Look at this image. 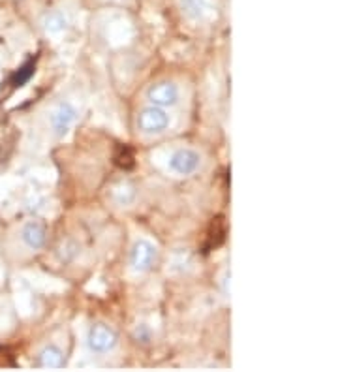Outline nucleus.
<instances>
[{
	"label": "nucleus",
	"mask_w": 338,
	"mask_h": 372,
	"mask_svg": "<svg viewBox=\"0 0 338 372\" xmlns=\"http://www.w3.org/2000/svg\"><path fill=\"white\" fill-rule=\"evenodd\" d=\"M66 363V354L59 344H45L38 354V365L42 368H62Z\"/></svg>",
	"instance_id": "obj_9"
},
{
	"label": "nucleus",
	"mask_w": 338,
	"mask_h": 372,
	"mask_svg": "<svg viewBox=\"0 0 338 372\" xmlns=\"http://www.w3.org/2000/svg\"><path fill=\"white\" fill-rule=\"evenodd\" d=\"M42 28H44V33L47 36H51V38L62 36L70 28V17H68V13L64 10L45 11L44 17H42Z\"/></svg>",
	"instance_id": "obj_8"
},
{
	"label": "nucleus",
	"mask_w": 338,
	"mask_h": 372,
	"mask_svg": "<svg viewBox=\"0 0 338 372\" xmlns=\"http://www.w3.org/2000/svg\"><path fill=\"white\" fill-rule=\"evenodd\" d=\"M119 334L107 324H93L87 331V348L96 356H105L117 348Z\"/></svg>",
	"instance_id": "obj_4"
},
{
	"label": "nucleus",
	"mask_w": 338,
	"mask_h": 372,
	"mask_svg": "<svg viewBox=\"0 0 338 372\" xmlns=\"http://www.w3.org/2000/svg\"><path fill=\"white\" fill-rule=\"evenodd\" d=\"M19 239L21 244L30 252H38L47 243V230L42 222L28 220L25 222L19 230Z\"/></svg>",
	"instance_id": "obj_7"
},
{
	"label": "nucleus",
	"mask_w": 338,
	"mask_h": 372,
	"mask_svg": "<svg viewBox=\"0 0 338 372\" xmlns=\"http://www.w3.org/2000/svg\"><path fill=\"white\" fill-rule=\"evenodd\" d=\"M231 273H229V271H226L224 273V276H222V286H224V297L226 299H228L229 297V284H231Z\"/></svg>",
	"instance_id": "obj_12"
},
{
	"label": "nucleus",
	"mask_w": 338,
	"mask_h": 372,
	"mask_svg": "<svg viewBox=\"0 0 338 372\" xmlns=\"http://www.w3.org/2000/svg\"><path fill=\"white\" fill-rule=\"evenodd\" d=\"M145 98H147V102L151 106L171 109L179 103L180 89L173 81H158L148 86L147 92H145Z\"/></svg>",
	"instance_id": "obj_6"
},
{
	"label": "nucleus",
	"mask_w": 338,
	"mask_h": 372,
	"mask_svg": "<svg viewBox=\"0 0 338 372\" xmlns=\"http://www.w3.org/2000/svg\"><path fill=\"white\" fill-rule=\"evenodd\" d=\"M179 6L182 16L194 23L205 21L209 17V11H211L209 0H179Z\"/></svg>",
	"instance_id": "obj_10"
},
{
	"label": "nucleus",
	"mask_w": 338,
	"mask_h": 372,
	"mask_svg": "<svg viewBox=\"0 0 338 372\" xmlns=\"http://www.w3.org/2000/svg\"><path fill=\"white\" fill-rule=\"evenodd\" d=\"M136 126L145 135H160L171 126V115L168 113V109L148 103L147 108H143L137 113Z\"/></svg>",
	"instance_id": "obj_1"
},
{
	"label": "nucleus",
	"mask_w": 338,
	"mask_h": 372,
	"mask_svg": "<svg viewBox=\"0 0 338 372\" xmlns=\"http://www.w3.org/2000/svg\"><path fill=\"white\" fill-rule=\"evenodd\" d=\"M115 200L119 205H130L132 201L136 200V188L130 184H120L119 188L115 190Z\"/></svg>",
	"instance_id": "obj_11"
},
{
	"label": "nucleus",
	"mask_w": 338,
	"mask_h": 372,
	"mask_svg": "<svg viewBox=\"0 0 338 372\" xmlns=\"http://www.w3.org/2000/svg\"><path fill=\"white\" fill-rule=\"evenodd\" d=\"M203 157L199 151L192 147H180L175 149L168 158V169L177 177H190L202 167Z\"/></svg>",
	"instance_id": "obj_2"
},
{
	"label": "nucleus",
	"mask_w": 338,
	"mask_h": 372,
	"mask_svg": "<svg viewBox=\"0 0 338 372\" xmlns=\"http://www.w3.org/2000/svg\"><path fill=\"white\" fill-rule=\"evenodd\" d=\"M158 258V247L151 239H136L130 248V267L136 273H147L153 269Z\"/></svg>",
	"instance_id": "obj_5"
},
{
	"label": "nucleus",
	"mask_w": 338,
	"mask_h": 372,
	"mask_svg": "<svg viewBox=\"0 0 338 372\" xmlns=\"http://www.w3.org/2000/svg\"><path fill=\"white\" fill-rule=\"evenodd\" d=\"M77 119H79V109L74 102L70 100H62L51 109L49 113V126L51 132L57 135V137H66L70 134L71 128L76 126Z\"/></svg>",
	"instance_id": "obj_3"
}]
</instances>
